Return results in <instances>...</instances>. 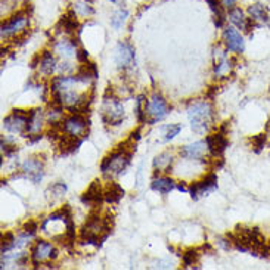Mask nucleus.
<instances>
[{
  "instance_id": "37",
  "label": "nucleus",
  "mask_w": 270,
  "mask_h": 270,
  "mask_svg": "<svg viewBox=\"0 0 270 270\" xmlns=\"http://www.w3.org/2000/svg\"><path fill=\"white\" fill-rule=\"evenodd\" d=\"M222 2V5L225 6V8H228V9H231L235 6V3H236V0H220Z\"/></svg>"
},
{
  "instance_id": "15",
  "label": "nucleus",
  "mask_w": 270,
  "mask_h": 270,
  "mask_svg": "<svg viewBox=\"0 0 270 270\" xmlns=\"http://www.w3.org/2000/svg\"><path fill=\"white\" fill-rule=\"evenodd\" d=\"M208 151V146H207V142H195V143H191V145H186L182 151H180V155L183 158H188V159H195V161H199V159H204V156L207 155Z\"/></svg>"
},
{
  "instance_id": "27",
  "label": "nucleus",
  "mask_w": 270,
  "mask_h": 270,
  "mask_svg": "<svg viewBox=\"0 0 270 270\" xmlns=\"http://www.w3.org/2000/svg\"><path fill=\"white\" fill-rule=\"evenodd\" d=\"M173 158L170 152H163V154L156 155L154 159V169L161 172V170H169V167L172 166Z\"/></svg>"
},
{
  "instance_id": "21",
  "label": "nucleus",
  "mask_w": 270,
  "mask_h": 270,
  "mask_svg": "<svg viewBox=\"0 0 270 270\" xmlns=\"http://www.w3.org/2000/svg\"><path fill=\"white\" fill-rule=\"evenodd\" d=\"M151 188L154 189L155 192L161 193V195H167V193H170L176 188V183H174L173 179H170V177L159 176V177L152 179Z\"/></svg>"
},
{
  "instance_id": "17",
  "label": "nucleus",
  "mask_w": 270,
  "mask_h": 270,
  "mask_svg": "<svg viewBox=\"0 0 270 270\" xmlns=\"http://www.w3.org/2000/svg\"><path fill=\"white\" fill-rule=\"evenodd\" d=\"M231 61L226 58V53L220 49H214V76L215 77H223L231 71Z\"/></svg>"
},
{
  "instance_id": "9",
  "label": "nucleus",
  "mask_w": 270,
  "mask_h": 270,
  "mask_svg": "<svg viewBox=\"0 0 270 270\" xmlns=\"http://www.w3.org/2000/svg\"><path fill=\"white\" fill-rule=\"evenodd\" d=\"M57 257H58V252L50 242L37 241L34 244V247L31 248V261L36 267L39 266L40 263H43L46 260H55Z\"/></svg>"
},
{
  "instance_id": "5",
  "label": "nucleus",
  "mask_w": 270,
  "mask_h": 270,
  "mask_svg": "<svg viewBox=\"0 0 270 270\" xmlns=\"http://www.w3.org/2000/svg\"><path fill=\"white\" fill-rule=\"evenodd\" d=\"M30 113L22 110H14L12 114L3 118V129L14 135H24L28 129Z\"/></svg>"
},
{
  "instance_id": "12",
  "label": "nucleus",
  "mask_w": 270,
  "mask_h": 270,
  "mask_svg": "<svg viewBox=\"0 0 270 270\" xmlns=\"http://www.w3.org/2000/svg\"><path fill=\"white\" fill-rule=\"evenodd\" d=\"M223 40H225L226 49L231 50V52L241 53L245 49L244 37L241 36V33L235 27H225V30H223Z\"/></svg>"
},
{
  "instance_id": "6",
  "label": "nucleus",
  "mask_w": 270,
  "mask_h": 270,
  "mask_svg": "<svg viewBox=\"0 0 270 270\" xmlns=\"http://www.w3.org/2000/svg\"><path fill=\"white\" fill-rule=\"evenodd\" d=\"M30 25V18L25 12H20L2 24V39H9L21 34Z\"/></svg>"
},
{
  "instance_id": "30",
  "label": "nucleus",
  "mask_w": 270,
  "mask_h": 270,
  "mask_svg": "<svg viewBox=\"0 0 270 270\" xmlns=\"http://www.w3.org/2000/svg\"><path fill=\"white\" fill-rule=\"evenodd\" d=\"M180 130H182V126L180 124H169V126H164V129H163V140L164 142H169V140H172L174 139L176 136L180 133Z\"/></svg>"
},
{
  "instance_id": "1",
  "label": "nucleus",
  "mask_w": 270,
  "mask_h": 270,
  "mask_svg": "<svg viewBox=\"0 0 270 270\" xmlns=\"http://www.w3.org/2000/svg\"><path fill=\"white\" fill-rule=\"evenodd\" d=\"M110 233H111L110 217H100L97 212H93L89 215L86 225L81 228L80 236H81L83 242L99 247L102 244V241H105Z\"/></svg>"
},
{
  "instance_id": "22",
  "label": "nucleus",
  "mask_w": 270,
  "mask_h": 270,
  "mask_svg": "<svg viewBox=\"0 0 270 270\" xmlns=\"http://www.w3.org/2000/svg\"><path fill=\"white\" fill-rule=\"evenodd\" d=\"M43 121H44V116H43V111H41V110H33V111H30L27 133H28V135H37V133H40V130L43 129Z\"/></svg>"
},
{
  "instance_id": "14",
  "label": "nucleus",
  "mask_w": 270,
  "mask_h": 270,
  "mask_svg": "<svg viewBox=\"0 0 270 270\" xmlns=\"http://www.w3.org/2000/svg\"><path fill=\"white\" fill-rule=\"evenodd\" d=\"M205 142H207V146H208V151H210V154L212 156H222V154L226 151V148H228V139H226V136L223 132H219V133H215V135H210L207 136V139H205Z\"/></svg>"
},
{
  "instance_id": "32",
  "label": "nucleus",
  "mask_w": 270,
  "mask_h": 270,
  "mask_svg": "<svg viewBox=\"0 0 270 270\" xmlns=\"http://www.w3.org/2000/svg\"><path fill=\"white\" fill-rule=\"evenodd\" d=\"M266 140H267V136L266 135H257L251 139L252 148H254V151H255L257 154H258V152H260V151L264 148V145H266Z\"/></svg>"
},
{
  "instance_id": "4",
  "label": "nucleus",
  "mask_w": 270,
  "mask_h": 270,
  "mask_svg": "<svg viewBox=\"0 0 270 270\" xmlns=\"http://www.w3.org/2000/svg\"><path fill=\"white\" fill-rule=\"evenodd\" d=\"M124 118V106L120 102V99L116 96H110L108 93L103 96V103H102V120L106 124L111 126H118Z\"/></svg>"
},
{
  "instance_id": "28",
  "label": "nucleus",
  "mask_w": 270,
  "mask_h": 270,
  "mask_svg": "<svg viewBox=\"0 0 270 270\" xmlns=\"http://www.w3.org/2000/svg\"><path fill=\"white\" fill-rule=\"evenodd\" d=\"M14 248H17V236L12 232H8L2 238V254L14 250Z\"/></svg>"
},
{
  "instance_id": "13",
  "label": "nucleus",
  "mask_w": 270,
  "mask_h": 270,
  "mask_svg": "<svg viewBox=\"0 0 270 270\" xmlns=\"http://www.w3.org/2000/svg\"><path fill=\"white\" fill-rule=\"evenodd\" d=\"M215 189H217V176L211 173L208 174L204 180H201L198 183H193L191 189H189V193H191L192 199L196 201L201 196H205V195H208V193L215 191Z\"/></svg>"
},
{
  "instance_id": "2",
  "label": "nucleus",
  "mask_w": 270,
  "mask_h": 270,
  "mask_svg": "<svg viewBox=\"0 0 270 270\" xmlns=\"http://www.w3.org/2000/svg\"><path fill=\"white\" fill-rule=\"evenodd\" d=\"M188 118L191 121V127L195 133L201 135L205 133L212 121V108L211 105L205 100L193 102L188 108Z\"/></svg>"
},
{
  "instance_id": "3",
  "label": "nucleus",
  "mask_w": 270,
  "mask_h": 270,
  "mask_svg": "<svg viewBox=\"0 0 270 270\" xmlns=\"http://www.w3.org/2000/svg\"><path fill=\"white\" fill-rule=\"evenodd\" d=\"M130 159H132V151L120 145L117 151L103 159L100 166V172L108 176H118L127 169V166L130 164Z\"/></svg>"
},
{
  "instance_id": "35",
  "label": "nucleus",
  "mask_w": 270,
  "mask_h": 270,
  "mask_svg": "<svg viewBox=\"0 0 270 270\" xmlns=\"http://www.w3.org/2000/svg\"><path fill=\"white\" fill-rule=\"evenodd\" d=\"M76 58L78 59V62H87V59H89V53L84 50V49H81V50H77V53H76Z\"/></svg>"
},
{
  "instance_id": "33",
  "label": "nucleus",
  "mask_w": 270,
  "mask_h": 270,
  "mask_svg": "<svg viewBox=\"0 0 270 270\" xmlns=\"http://www.w3.org/2000/svg\"><path fill=\"white\" fill-rule=\"evenodd\" d=\"M50 192L53 193L55 198H61L64 193L67 192V185L62 183V182H58V183H55V185L50 188Z\"/></svg>"
},
{
  "instance_id": "29",
  "label": "nucleus",
  "mask_w": 270,
  "mask_h": 270,
  "mask_svg": "<svg viewBox=\"0 0 270 270\" xmlns=\"http://www.w3.org/2000/svg\"><path fill=\"white\" fill-rule=\"evenodd\" d=\"M127 17H129V12L126 11V9H118L116 11L114 14H113V17H111V25H113V28H121L123 25H124V22L127 21Z\"/></svg>"
},
{
  "instance_id": "16",
  "label": "nucleus",
  "mask_w": 270,
  "mask_h": 270,
  "mask_svg": "<svg viewBox=\"0 0 270 270\" xmlns=\"http://www.w3.org/2000/svg\"><path fill=\"white\" fill-rule=\"evenodd\" d=\"M228 18H229V21H231L235 27H238L239 30H244V31H250L251 27L255 25L250 18L245 17L244 11H242L241 8H236V6H233V8L229 9Z\"/></svg>"
},
{
  "instance_id": "23",
  "label": "nucleus",
  "mask_w": 270,
  "mask_h": 270,
  "mask_svg": "<svg viewBox=\"0 0 270 270\" xmlns=\"http://www.w3.org/2000/svg\"><path fill=\"white\" fill-rule=\"evenodd\" d=\"M55 50H57V53H58L59 57H62L64 59L73 58V57L77 53V50H76V43L68 39L58 40V41L55 43Z\"/></svg>"
},
{
  "instance_id": "34",
  "label": "nucleus",
  "mask_w": 270,
  "mask_h": 270,
  "mask_svg": "<svg viewBox=\"0 0 270 270\" xmlns=\"http://www.w3.org/2000/svg\"><path fill=\"white\" fill-rule=\"evenodd\" d=\"M22 231L28 232V233H31V235H34L36 232H37V222H28V223H25V226H24V229Z\"/></svg>"
},
{
  "instance_id": "19",
  "label": "nucleus",
  "mask_w": 270,
  "mask_h": 270,
  "mask_svg": "<svg viewBox=\"0 0 270 270\" xmlns=\"http://www.w3.org/2000/svg\"><path fill=\"white\" fill-rule=\"evenodd\" d=\"M248 15L250 20L257 25V27H263L269 22V14L266 11V8L261 3H252L248 6Z\"/></svg>"
},
{
  "instance_id": "24",
  "label": "nucleus",
  "mask_w": 270,
  "mask_h": 270,
  "mask_svg": "<svg viewBox=\"0 0 270 270\" xmlns=\"http://www.w3.org/2000/svg\"><path fill=\"white\" fill-rule=\"evenodd\" d=\"M76 15H77V14H76L74 11H70L68 14L62 15L61 20H59L58 28H62V31L67 33V34L74 33V31L78 28V22L77 18H76Z\"/></svg>"
},
{
  "instance_id": "7",
  "label": "nucleus",
  "mask_w": 270,
  "mask_h": 270,
  "mask_svg": "<svg viewBox=\"0 0 270 270\" xmlns=\"http://www.w3.org/2000/svg\"><path fill=\"white\" fill-rule=\"evenodd\" d=\"M169 111H170V108H169L166 99L161 96L159 93H154L152 96L149 97L148 102H145V113L151 117V120H149L151 124L166 118L167 114H169Z\"/></svg>"
},
{
  "instance_id": "36",
  "label": "nucleus",
  "mask_w": 270,
  "mask_h": 270,
  "mask_svg": "<svg viewBox=\"0 0 270 270\" xmlns=\"http://www.w3.org/2000/svg\"><path fill=\"white\" fill-rule=\"evenodd\" d=\"M73 70V65L71 64H68V62H62V64H58V71L61 73H70Z\"/></svg>"
},
{
  "instance_id": "18",
  "label": "nucleus",
  "mask_w": 270,
  "mask_h": 270,
  "mask_svg": "<svg viewBox=\"0 0 270 270\" xmlns=\"http://www.w3.org/2000/svg\"><path fill=\"white\" fill-rule=\"evenodd\" d=\"M103 199H105V195H103V191H102L99 182H93L90 185V188L83 193V196H81V202L84 205H97Z\"/></svg>"
},
{
  "instance_id": "31",
  "label": "nucleus",
  "mask_w": 270,
  "mask_h": 270,
  "mask_svg": "<svg viewBox=\"0 0 270 270\" xmlns=\"http://www.w3.org/2000/svg\"><path fill=\"white\" fill-rule=\"evenodd\" d=\"M198 258H199V254H198L195 250H188L183 255H182V260H183L185 267H191V266H193V264L198 261Z\"/></svg>"
},
{
  "instance_id": "25",
  "label": "nucleus",
  "mask_w": 270,
  "mask_h": 270,
  "mask_svg": "<svg viewBox=\"0 0 270 270\" xmlns=\"http://www.w3.org/2000/svg\"><path fill=\"white\" fill-rule=\"evenodd\" d=\"M103 195H105V201L110 202V204H117L120 202V199L124 196V191L123 188L118 185V183H110L106 186V189L103 191Z\"/></svg>"
},
{
  "instance_id": "20",
  "label": "nucleus",
  "mask_w": 270,
  "mask_h": 270,
  "mask_svg": "<svg viewBox=\"0 0 270 270\" xmlns=\"http://www.w3.org/2000/svg\"><path fill=\"white\" fill-rule=\"evenodd\" d=\"M39 71L43 76H52L58 70L57 58L50 52H44L43 55H39Z\"/></svg>"
},
{
  "instance_id": "26",
  "label": "nucleus",
  "mask_w": 270,
  "mask_h": 270,
  "mask_svg": "<svg viewBox=\"0 0 270 270\" xmlns=\"http://www.w3.org/2000/svg\"><path fill=\"white\" fill-rule=\"evenodd\" d=\"M73 11L80 15V17H90V15H93L95 14V9H93V6L87 2V0H76L74 3H73Z\"/></svg>"
},
{
  "instance_id": "11",
  "label": "nucleus",
  "mask_w": 270,
  "mask_h": 270,
  "mask_svg": "<svg viewBox=\"0 0 270 270\" xmlns=\"http://www.w3.org/2000/svg\"><path fill=\"white\" fill-rule=\"evenodd\" d=\"M22 173L27 179H30L33 183H40L43 176H44V166H43V161H40L39 158L36 156H30L27 158L22 166Z\"/></svg>"
},
{
  "instance_id": "38",
  "label": "nucleus",
  "mask_w": 270,
  "mask_h": 270,
  "mask_svg": "<svg viewBox=\"0 0 270 270\" xmlns=\"http://www.w3.org/2000/svg\"><path fill=\"white\" fill-rule=\"evenodd\" d=\"M176 188L180 191V192H189V189L186 188V185H185V182H180L179 185H176Z\"/></svg>"
},
{
  "instance_id": "10",
  "label": "nucleus",
  "mask_w": 270,
  "mask_h": 270,
  "mask_svg": "<svg viewBox=\"0 0 270 270\" xmlns=\"http://www.w3.org/2000/svg\"><path fill=\"white\" fill-rule=\"evenodd\" d=\"M114 61H116L117 67L127 70L135 64V49L130 43L127 41H121L118 43L116 47V53H114Z\"/></svg>"
},
{
  "instance_id": "8",
  "label": "nucleus",
  "mask_w": 270,
  "mask_h": 270,
  "mask_svg": "<svg viewBox=\"0 0 270 270\" xmlns=\"http://www.w3.org/2000/svg\"><path fill=\"white\" fill-rule=\"evenodd\" d=\"M62 130L67 135L81 137L86 135L87 130V120L80 113H73L70 117H67L62 123Z\"/></svg>"
}]
</instances>
